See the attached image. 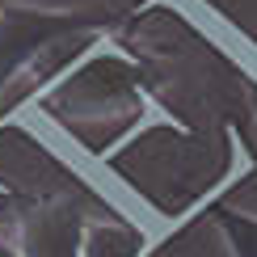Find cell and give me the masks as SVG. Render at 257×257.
<instances>
[{
  "mask_svg": "<svg viewBox=\"0 0 257 257\" xmlns=\"http://www.w3.org/2000/svg\"><path fill=\"white\" fill-rule=\"evenodd\" d=\"M0 9H5V0H0Z\"/></svg>",
  "mask_w": 257,
  "mask_h": 257,
  "instance_id": "obj_8",
  "label": "cell"
},
{
  "mask_svg": "<svg viewBox=\"0 0 257 257\" xmlns=\"http://www.w3.org/2000/svg\"><path fill=\"white\" fill-rule=\"evenodd\" d=\"M30 114L55 122L89 156L110 160L126 139L144 131L148 114H152V97L144 84V68L126 51L101 38L30 105Z\"/></svg>",
  "mask_w": 257,
  "mask_h": 257,
  "instance_id": "obj_1",
  "label": "cell"
},
{
  "mask_svg": "<svg viewBox=\"0 0 257 257\" xmlns=\"http://www.w3.org/2000/svg\"><path fill=\"white\" fill-rule=\"evenodd\" d=\"M0 257H21L17 240H13V228H5V232H0Z\"/></svg>",
  "mask_w": 257,
  "mask_h": 257,
  "instance_id": "obj_6",
  "label": "cell"
},
{
  "mask_svg": "<svg viewBox=\"0 0 257 257\" xmlns=\"http://www.w3.org/2000/svg\"><path fill=\"white\" fill-rule=\"evenodd\" d=\"M84 257H148V236L131 219H89Z\"/></svg>",
  "mask_w": 257,
  "mask_h": 257,
  "instance_id": "obj_4",
  "label": "cell"
},
{
  "mask_svg": "<svg viewBox=\"0 0 257 257\" xmlns=\"http://www.w3.org/2000/svg\"><path fill=\"white\" fill-rule=\"evenodd\" d=\"M215 228L232 257H257V215L223 207V211H215Z\"/></svg>",
  "mask_w": 257,
  "mask_h": 257,
  "instance_id": "obj_5",
  "label": "cell"
},
{
  "mask_svg": "<svg viewBox=\"0 0 257 257\" xmlns=\"http://www.w3.org/2000/svg\"><path fill=\"white\" fill-rule=\"evenodd\" d=\"M84 228L89 215L72 198L21 202L13 219V240L21 257H84Z\"/></svg>",
  "mask_w": 257,
  "mask_h": 257,
  "instance_id": "obj_3",
  "label": "cell"
},
{
  "mask_svg": "<svg viewBox=\"0 0 257 257\" xmlns=\"http://www.w3.org/2000/svg\"><path fill=\"white\" fill-rule=\"evenodd\" d=\"M13 211H21L17 194H13V190H5V186H0V215H13Z\"/></svg>",
  "mask_w": 257,
  "mask_h": 257,
  "instance_id": "obj_7",
  "label": "cell"
},
{
  "mask_svg": "<svg viewBox=\"0 0 257 257\" xmlns=\"http://www.w3.org/2000/svg\"><path fill=\"white\" fill-rule=\"evenodd\" d=\"M110 9H55V5H5L0 9V101L17 76L59 38L110 30Z\"/></svg>",
  "mask_w": 257,
  "mask_h": 257,
  "instance_id": "obj_2",
  "label": "cell"
}]
</instances>
